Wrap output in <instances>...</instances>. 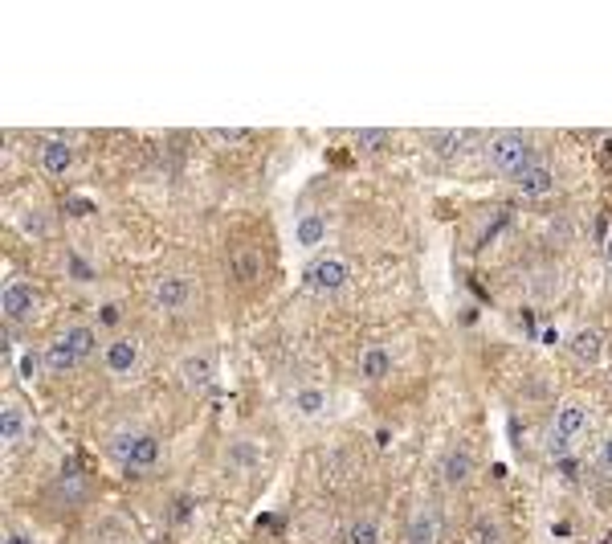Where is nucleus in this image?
<instances>
[{
	"label": "nucleus",
	"instance_id": "9d476101",
	"mask_svg": "<svg viewBox=\"0 0 612 544\" xmlns=\"http://www.w3.org/2000/svg\"><path fill=\"white\" fill-rule=\"evenodd\" d=\"M290 409H294L302 422H318V418H327V409H331V393L318 385H298L294 393H290Z\"/></svg>",
	"mask_w": 612,
	"mask_h": 544
},
{
	"label": "nucleus",
	"instance_id": "f3484780",
	"mask_svg": "<svg viewBox=\"0 0 612 544\" xmlns=\"http://www.w3.org/2000/svg\"><path fill=\"white\" fill-rule=\"evenodd\" d=\"M327 217L323 213H298L294 222V242L302 246V250H318V246L327 242Z\"/></svg>",
	"mask_w": 612,
	"mask_h": 544
},
{
	"label": "nucleus",
	"instance_id": "f257e3e1",
	"mask_svg": "<svg viewBox=\"0 0 612 544\" xmlns=\"http://www.w3.org/2000/svg\"><path fill=\"white\" fill-rule=\"evenodd\" d=\"M486 164L494 168L498 176L518 180L531 164H539V155L531 152L526 136H518V131H494V136L486 139Z\"/></svg>",
	"mask_w": 612,
	"mask_h": 544
},
{
	"label": "nucleus",
	"instance_id": "f8f14e48",
	"mask_svg": "<svg viewBox=\"0 0 612 544\" xmlns=\"http://www.w3.org/2000/svg\"><path fill=\"white\" fill-rule=\"evenodd\" d=\"M37 168L45 176H66L70 168H74V147H70L66 139H45L37 152Z\"/></svg>",
	"mask_w": 612,
	"mask_h": 544
},
{
	"label": "nucleus",
	"instance_id": "b1692460",
	"mask_svg": "<svg viewBox=\"0 0 612 544\" xmlns=\"http://www.w3.org/2000/svg\"><path fill=\"white\" fill-rule=\"evenodd\" d=\"M229 455H233V466H237V471H253L261 450H258V442H233Z\"/></svg>",
	"mask_w": 612,
	"mask_h": 544
},
{
	"label": "nucleus",
	"instance_id": "20e7f679",
	"mask_svg": "<svg viewBox=\"0 0 612 544\" xmlns=\"http://www.w3.org/2000/svg\"><path fill=\"white\" fill-rule=\"evenodd\" d=\"M347 282H351V263H347L343 254H327V258H318V263L306 271V287L315 295H323V299L343 295Z\"/></svg>",
	"mask_w": 612,
	"mask_h": 544
},
{
	"label": "nucleus",
	"instance_id": "bb28decb",
	"mask_svg": "<svg viewBox=\"0 0 612 544\" xmlns=\"http://www.w3.org/2000/svg\"><path fill=\"white\" fill-rule=\"evenodd\" d=\"M474 540L478 544H502V532H498L494 520H478V524H474Z\"/></svg>",
	"mask_w": 612,
	"mask_h": 544
},
{
	"label": "nucleus",
	"instance_id": "5701e85b",
	"mask_svg": "<svg viewBox=\"0 0 612 544\" xmlns=\"http://www.w3.org/2000/svg\"><path fill=\"white\" fill-rule=\"evenodd\" d=\"M429 147L441 155V160H453L461 147V131H437V136H429Z\"/></svg>",
	"mask_w": 612,
	"mask_h": 544
},
{
	"label": "nucleus",
	"instance_id": "6ab92c4d",
	"mask_svg": "<svg viewBox=\"0 0 612 544\" xmlns=\"http://www.w3.org/2000/svg\"><path fill=\"white\" fill-rule=\"evenodd\" d=\"M41 364H45L49 372H70V369H78L74 352L66 348V340H62V336H54V340L45 344V352H41Z\"/></svg>",
	"mask_w": 612,
	"mask_h": 544
},
{
	"label": "nucleus",
	"instance_id": "1a4fd4ad",
	"mask_svg": "<svg viewBox=\"0 0 612 544\" xmlns=\"http://www.w3.org/2000/svg\"><path fill=\"white\" fill-rule=\"evenodd\" d=\"M160 463H163V442L152 430H139V438H135V447H131V458H127V471H131V475H147V471H155Z\"/></svg>",
	"mask_w": 612,
	"mask_h": 544
},
{
	"label": "nucleus",
	"instance_id": "412c9836",
	"mask_svg": "<svg viewBox=\"0 0 612 544\" xmlns=\"http://www.w3.org/2000/svg\"><path fill=\"white\" fill-rule=\"evenodd\" d=\"M347 540L351 544H380V520H376V515H360L351 524V532H347Z\"/></svg>",
	"mask_w": 612,
	"mask_h": 544
},
{
	"label": "nucleus",
	"instance_id": "2eb2a0df",
	"mask_svg": "<svg viewBox=\"0 0 612 544\" xmlns=\"http://www.w3.org/2000/svg\"><path fill=\"white\" fill-rule=\"evenodd\" d=\"M62 340H66V348L74 352L78 364L103 352L98 348V336H95V323H70V328H62Z\"/></svg>",
	"mask_w": 612,
	"mask_h": 544
},
{
	"label": "nucleus",
	"instance_id": "dca6fc26",
	"mask_svg": "<svg viewBox=\"0 0 612 544\" xmlns=\"http://www.w3.org/2000/svg\"><path fill=\"white\" fill-rule=\"evenodd\" d=\"M469 475H474V455H469V447H453L450 455L441 458V483L445 487H461Z\"/></svg>",
	"mask_w": 612,
	"mask_h": 544
},
{
	"label": "nucleus",
	"instance_id": "c756f323",
	"mask_svg": "<svg viewBox=\"0 0 612 544\" xmlns=\"http://www.w3.org/2000/svg\"><path fill=\"white\" fill-rule=\"evenodd\" d=\"M119 320H123L119 303H103V307H98V323H106V328H119Z\"/></svg>",
	"mask_w": 612,
	"mask_h": 544
},
{
	"label": "nucleus",
	"instance_id": "aec40b11",
	"mask_svg": "<svg viewBox=\"0 0 612 544\" xmlns=\"http://www.w3.org/2000/svg\"><path fill=\"white\" fill-rule=\"evenodd\" d=\"M135 438H139V430H131V426H119L115 434H111V458H115L119 466H127V458H131V447H135Z\"/></svg>",
	"mask_w": 612,
	"mask_h": 544
},
{
	"label": "nucleus",
	"instance_id": "473e14b6",
	"mask_svg": "<svg viewBox=\"0 0 612 544\" xmlns=\"http://www.w3.org/2000/svg\"><path fill=\"white\" fill-rule=\"evenodd\" d=\"M604 266L612 271V230H608V238H604Z\"/></svg>",
	"mask_w": 612,
	"mask_h": 544
},
{
	"label": "nucleus",
	"instance_id": "4be33fe9",
	"mask_svg": "<svg viewBox=\"0 0 612 544\" xmlns=\"http://www.w3.org/2000/svg\"><path fill=\"white\" fill-rule=\"evenodd\" d=\"M17 225L25 233H29V238H45L49 230H54V217L45 213V209H29V213H21L17 217Z\"/></svg>",
	"mask_w": 612,
	"mask_h": 544
},
{
	"label": "nucleus",
	"instance_id": "2f4dec72",
	"mask_svg": "<svg viewBox=\"0 0 612 544\" xmlns=\"http://www.w3.org/2000/svg\"><path fill=\"white\" fill-rule=\"evenodd\" d=\"M600 466H604V471H612V434L600 442Z\"/></svg>",
	"mask_w": 612,
	"mask_h": 544
},
{
	"label": "nucleus",
	"instance_id": "a878e982",
	"mask_svg": "<svg viewBox=\"0 0 612 544\" xmlns=\"http://www.w3.org/2000/svg\"><path fill=\"white\" fill-rule=\"evenodd\" d=\"M66 274L74 282H95V266H90L82 254H66Z\"/></svg>",
	"mask_w": 612,
	"mask_h": 544
},
{
	"label": "nucleus",
	"instance_id": "a211bd4d",
	"mask_svg": "<svg viewBox=\"0 0 612 544\" xmlns=\"http://www.w3.org/2000/svg\"><path fill=\"white\" fill-rule=\"evenodd\" d=\"M388 372H393V352L384 348V344H372V348L360 352V377H364L368 385L384 381Z\"/></svg>",
	"mask_w": 612,
	"mask_h": 544
},
{
	"label": "nucleus",
	"instance_id": "9b49d317",
	"mask_svg": "<svg viewBox=\"0 0 612 544\" xmlns=\"http://www.w3.org/2000/svg\"><path fill=\"white\" fill-rule=\"evenodd\" d=\"M441 536V512L437 507H417L404 524V544H437Z\"/></svg>",
	"mask_w": 612,
	"mask_h": 544
},
{
	"label": "nucleus",
	"instance_id": "7ed1b4c3",
	"mask_svg": "<svg viewBox=\"0 0 612 544\" xmlns=\"http://www.w3.org/2000/svg\"><path fill=\"white\" fill-rule=\"evenodd\" d=\"M583 430H588V406L572 398L559 401V409H555V418H551V450L555 455H567L580 442Z\"/></svg>",
	"mask_w": 612,
	"mask_h": 544
},
{
	"label": "nucleus",
	"instance_id": "0eeeda50",
	"mask_svg": "<svg viewBox=\"0 0 612 544\" xmlns=\"http://www.w3.org/2000/svg\"><path fill=\"white\" fill-rule=\"evenodd\" d=\"M176 369H180L184 389L204 393V389H212V381H217V352L212 348H188L180 360H176Z\"/></svg>",
	"mask_w": 612,
	"mask_h": 544
},
{
	"label": "nucleus",
	"instance_id": "c85d7f7f",
	"mask_svg": "<svg viewBox=\"0 0 612 544\" xmlns=\"http://www.w3.org/2000/svg\"><path fill=\"white\" fill-rule=\"evenodd\" d=\"M212 139H217V144H245L249 131H245V127H217V131H212Z\"/></svg>",
	"mask_w": 612,
	"mask_h": 544
},
{
	"label": "nucleus",
	"instance_id": "ddd939ff",
	"mask_svg": "<svg viewBox=\"0 0 612 544\" xmlns=\"http://www.w3.org/2000/svg\"><path fill=\"white\" fill-rule=\"evenodd\" d=\"M515 188H518V197H526V201H539V197H551V188H555V172H551V164H531L523 176L515 180Z\"/></svg>",
	"mask_w": 612,
	"mask_h": 544
},
{
	"label": "nucleus",
	"instance_id": "393cba45",
	"mask_svg": "<svg viewBox=\"0 0 612 544\" xmlns=\"http://www.w3.org/2000/svg\"><path fill=\"white\" fill-rule=\"evenodd\" d=\"M355 147H360V152L364 155H372V152H384V147H388V131H380V127H368V131H355Z\"/></svg>",
	"mask_w": 612,
	"mask_h": 544
},
{
	"label": "nucleus",
	"instance_id": "39448f33",
	"mask_svg": "<svg viewBox=\"0 0 612 544\" xmlns=\"http://www.w3.org/2000/svg\"><path fill=\"white\" fill-rule=\"evenodd\" d=\"M152 303L163 311V315H184V311L196 303V287H192L188 274H160L152 287Z\"/></svg>",
	"mask_w": 612,
	"mask_h": 544
},
{
	"label": "nucleus",
	"instance_id": "cd10ccee",
	"mask_svg": "<svg viewBox=\"0 0 612 544\" xmlns=\"http://www.w3.org/2000/svg\"><path fill=\"white\" fill-rule=\"evenodd\" d=\"M233 274H237L241 282H253V279H258V254H241L237 266H233Z\"/></svg>",
	"mask_w": 612,
	"mask_h": 544
},
{
	"label": "nucleus",
	"instance_id": "6e6552de",
	"mask_svg": "<svg viewBox=\"0 0 612 544\" xmlns=\"http://www.w3.org/2000/svg\"><path fill=\"white\" fill-rule=\"evenodd\" d=\"M25 438H29V414H25L21 401L9 398L0 406V442H4V455H12Z\"/></svg>",
	"mask_w": 612,
	"mask_h": 544
},
{
	"label": "nucleus",
	"instance_id": "7c9ffc66",
	"mask_svg": "<svg viewBox=\"0 0 612 544\" xmlns=\"http://www.w3.org/2000/svg\"><path fill=\"white\" fill-rule=\"evenodd\" d=\"M0 544H33V536H29V532H17V528H9Z\"/></svg>",
	"mask_w": 612,
	"mask_h": 544
},
{
	"label": "nucleus",
	"instance_id": "f03ea898",
	"mask_svg": "<svg viewBox=\"0 0 612 544\" xmlns=\"http://www.w3.org/2000/svg\"><path fill=\"white\" fill-rule=\"evenodd\" d=\"M98 360H103V372L115 381H127L135 377V372L144 369V344L131 340V336H115V340H106L103 352H98Z\"/></svg>",
	"mask_w": 612,
	"mask_h": 544
},
{
	"label": "nucleus",
	"instance_id": "423d86ee",
	"mask_svg": "<svg viewBox=\"0 0 612 544\" xmlns=\"http://www.w3.org/2000/svg\"><path fill=\"white\" fill-rule=\"evenodd\" d=\"M37 311V287L25 279H4L0 287V315L9 323H29Z\"/></svg>",
	"mask_w": 612,
	"mask_h": 544
},
{
	"label": "nucleus",
	"instance_id": "4468645a",
	"mask_svg": "<svg viewBox=\"0 0 612 544\" xmlns=\"http://www.w3.org/2000/svg\"><path fill=\"white\" fill-rule=\"evenodd\" d=\"M567 352H572V360H580V364H600V356H604V336L596 328H580V331H572V340H567Z\"/></svg>",
	"mask_w": 612,
	"mask_h": 544
}]
</instances>
